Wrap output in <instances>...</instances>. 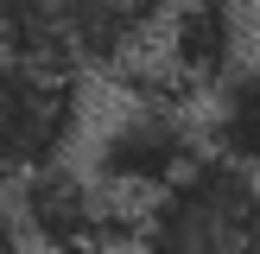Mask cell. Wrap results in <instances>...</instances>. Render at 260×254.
Wrapping results in <instances>:
<instances>
[{"label":"cell","instance_id":"3","mask_svg":"<svg viewBox=\"0 0 260 254\" xmlns=\"http://www.w3.org/2000/svg\"><path fill=\"white\" fill-rule=\"evenodd\" d=\"M146 254H260V178L241 165L203 159L178 178L140 223Z\"/></svg>","mask_w":260,"mask_h":254},{"label":"cell","instance_id":"5","mask_svg":"<svg viewBox=\"0 0 260 254\" xmlns=\"http://www.w3.org/2000/svg\"><path fill=\"white\" fill-rule=\"evenodd\" d=\"M19 229L45 254H108L127 235V216L95 178H76L70 165L19 184Z\"/></svg>","mask_w":260,"mask_h":254},{"label":"cell","instance_id":"8","mask_svg":"<svg viewBox=\"0 0 260 254\" xmlns=\"http://www.w3.org/2000/svg\"><path fill=\"white\" fill-rule=\"evenodd\" d=\"M0 254H25V229H19V210L0 203Z\"/></svg>","mask_w":260,"mask_h":254},{"label":"cell","instance_id":"4","mask_svg":"<svg viewBox=\"0 0 260 254\" xmlns=\"http://www.w3.org/2000/svg\"><path fill=\"white\" fill-rule=\"evenodd\" d=\"M76 121H83L76 83L0 51V184H32L57 172L63 146L76 140Z\"/></svg>","mask_w":260,"mask_h":254},{"label":"cell","instance_id":"6","mask_svg":"<svg viewBox=\"0 0 260 254\" xmlns=\"http://www.w3.org/2000/svg\"><path fill=\"white\" fill-rule=\"evenodd\" d=\"M241 45H248V13L235 7H184V13H165V32H159V83L172 96H216L229 76L241 70Z\"/></svg>","mask_w":260,"mask_h":254},{"label":"cell","instance_id":"1","mask_svg":"<svg viewBox=\"0 0 260 254\" xmlns=\"http://www.w3.org/2000/svg\"><path fill=\"white\" fill-rule=\"evenodd\" d=\"M165 32V13L146 0H7L0 51L45 76L76 83V70H121Z\"/></svg>","mask_w":260,"mask_h":254},{"label":"cell","instance_id":"2","mask_svg":"<svg viewBox=\"0 0 260 254\" xmlns=\"http://www.w3.org/2000/svg\"><path fill=\"white\" fill-rule=\"evenodd\" d=\"M197 146H203V134H197V121H190L184 96H172V89L152 76L146 96L127 102V108L102 127L95 152H89V178H95L114 203H127V197H152L159 203L178 178H190L203 165Z\"/></svg>","mask_w":260,"mask_h":254},{"label":"cell","instance_id":"7","mask_svg":"<svg viewBox=\"0 0 260 254\" xmlns=\"http://www.w3.org/2000/svg\"><path fill=\"white\" fill-rule=\"evenodd\" d=\"M210 146L222 165H241L248 178H260V51L210 96Z\"/></svg>","mask_w":260,"mask_h":254}]
</instances>
